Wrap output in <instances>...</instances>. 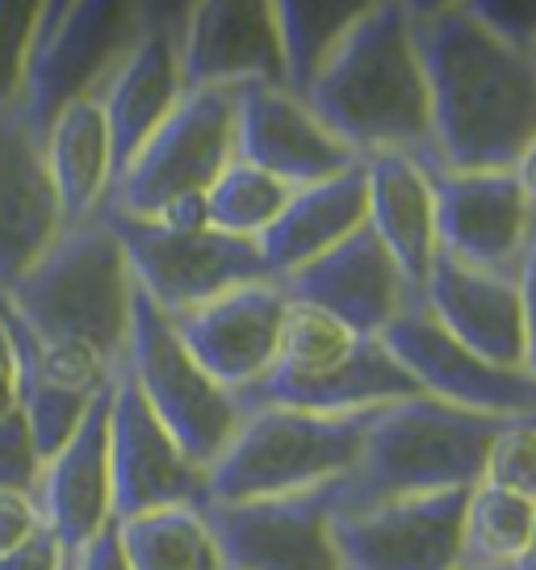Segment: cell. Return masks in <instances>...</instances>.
I'll return each instance as SVG.
<instances>
[{
    "mask_svg": "<svg viewBox=\"0 0 536 570\" xmlns=\"http://www.w3.org/2000/svg\"><path fill=\"white\" fill-rule=\"evenodd\" d=\"M377 340L428 399L495 420L536 415V377L524 370H499L478 353H469L431 320L424 303L407 306Z\"/></svg>",
    "mask_w": 536,
    "mask_h": 570,
    "instance_id": "7c38bea8",
    "label": "cell"
},
{
    "mask_svg": "<svg viewBox=\"0 0 536 570\" xmlns=\"http://www.w3.org/2000/svg\"><path fill=\"white\" fill-rule=\"evenodd\" d=\"M516 570H536V520H533V537H528V550L516 562Z\"/></svg>",
    "mask_w": 536,
    "mask_h": 570,
    "instance_id": "60d3db41",
    "label": "cell"
},
{
    "mask_svg": "<svg viewBox=\"0 0 536 570\" xmlns=\"http://www.w3.org/2000/svg\"><path fill=\"white\" fill-rule=\"evenodd\" d=\"M365 168V227L390 252L415 294L436 265V194L431 168L411 156H369Z\"/></svg>",
    "mask_w": 536,
    "mask_h": 570,
    "instance_id": "603a6c76",
    "label": "cell"
},
{
    "mask_svg": "<svg viewBox=\"0 0 536 570\" xmlns=\"http://www.w3.org/2000/svg\"><path fill=\"white\" fill-rule=\"evenodd\" d=\"M281 285L289 303L319 306L357 336H381L407 306L419 303V294L365 223L319 261L289 273Z\"/></svg>",
    "mask_w": 536,
    "mask_h": 570,
    "instance_id": "ac0fdd59",
    "label": "cell"
},
{
    "mask_svg": "<svg viewBox=\"0 0 536 570\" xmlns=\"http://www.w3.org/2000/svg\"><path fill=\"white\" fill-rule=\"evenodd\" d=\"M42 4L34 0H0V109H18L30 42Z\"/></svg>",
    "mask_w": 536,
    "mask_h": 570,
    "instance_id": "1f68e13d",
    "label": "cell"
},
{
    "mask_svg": "<svg viewBox=\"0 0 536 570\" xmlns=\"http://www.w3.org/2000/svg\"><path fill=\"white\" fill-rule=\"evenodd\" d=\"M42 453H38L30 428L21 420V411L0 415V491H18L34 495L42 479Z\"/></svg>",
    "mask_w": 536,
    "mask_h": 570,
    "instance_id": "d6a6232c",
    "label": "cell"
},
{
    "mask_svg": "<svg viewBox=\"0 0 536 570\" xmlns=\"http://www.w3.org/2000/svg\"><path fill=\"white\" fill-rule=\"evenodd\" d=\"M235 160L277 177L286 189H310L360 164L286 85L235 89Z\"/></svg>",
    "mask_w": 536,
    "mask_h": 570,
    "instance_id": "2e32d148",
    "label": "cell"
},
{
    "mask_svg": "<svg viewBox=\"0 0 536 570\" xmlns=\"http://www.w3.org/2000/svg\"><path fill=\"white\" fill-rule=\"evenodd\" d=\"M294 189H286L277 177L244 160H231L222 177L206 189V227H215L235 239H260L272 227V218L286 210Z\"/></svg>",
    "mask_w": 536,
    "mask_h": 570,
    "instance_id": "f546056e",
    "label": "cell"
},
{
    "mask_svg": "<svg viewBox=\"0 0 536 570\" xmlns=\"http://www.w3.org/2000/svg\"><path fill=\"white\" fill-rule=\"evenodd\" d=\"M106 223L122 244L135 289L168 320L189 315L235 285L272 282L256 239H235L215 227L177 232L118 210H106Z\"/></svg>",
    "mask_w": 536,
    "mask_h": 570,
    "instance_id": "9c48e42d",
    "label": "cell"
},
{
    "mask_svg": "<svg viewBox=\"0 0 536 570\" xmlns=\"http://www.w3.org/2000/svg\"><path fill=\"white\" fill-rule=\"evenodd\" d=\"M536 503L512 491H499L490 482H474L465 499L461 524V570H495L516 567L528 537H533Z\"/></svg>",
    "mask_w": 536,
    "mask_h": 570,
    "instance_id": "f1b7e54d",
    "label": "cell"
},
{
    "mask_svg": "<svg viewBox=\"0 0 536 570\" xmlns=\"http://www.w3.org/2000/svg\"><path fill=\"white\" fill-rule=\"evenodd\" d=\"M185 9L143 4V35L126 51L118 71L109 76V85L101 89V109H106L109 122L118 177L126 173V164L139 156V147L160 130L163 118L177 109L180 97H185V80H180Z\"/></svg>",
    "mask_w": 536,
    "mask_h": 570,
    "instance_id": "d6986e66",
    "label": "cell"
},
{
    "mask_svg": "<svg viewBox=\"0 0 536 570\" xmlns=\"http://www.w3.org/2000/svg\"><path fill=\"white\" fill-rule=\"evenodd\" d=\"M533 59H536V51H533Z\"/></svg>",
    "mask_w": 536,
    "mask_h": 570,
    "instance_id": "ee69618b",
    "label": "cell"
},
{
    "mask_svg": "<svg viewBox=\"0 0 536 570\" xmlns=\"http://www.w3.org/2000/svg\"><path fill=\"white\" fill-rule=\"evenodd\" d=\"M365 223V168L353 164L340 177L310 185V189H294L286 210L272 218L256 244L265 256L272 282H286L289 273L319 261L322 252H331L340 239L357 232Z\"/></svg>",
    "mask_w": 536,
    "mask_h": 570,
    "instance_id": "d4e9b609",
    "label": "cell"
},
{
    "mask_svg": "<svg viewBox=\"0 0 536 570\" xmlns=\"http://www.w3.org/2000/svg\"><path fill=\"white\" fill-rule=\"evenodd\" d=\"M286 303L289 298L281 282L235 285L189 315L172 320V327L189 356L222 391L248 399L277 365Z\"/></svg>",
    "mask_w": 536,
    "mask_h": 570,
    "instance_id": "5bb4252c",
    "label": "cell"
},
{
    "mask_svg": "<svg viewBox=\"0 0 536 570\" xmlns=\"http://www.w3.org/2000/svg\"><path fill=\"white\" fill-rule=\"evenodd\" d=\"M235 160V89H185L177 109L139 147L106 210L177 232L206 227V189Z\"/></svg>",
    "mask_w": 536,
    "mask_h": 570,
    "instance_id": "8992f818",
    "label": "cell"
},
{
    "mask_svg": "<svg viewBox=\"0 0 536 570\" xmlns=\"http://www.w3.org/2000/svg\"><path fill=\"white\" fill-rule=\"evenodd\" d=\"M227 570H344L331 541V487L265 503H201Z\"/></svg>",
    "mask_w": 536,
    "mask_h": 570,
    "instance_id": "9a60e30c",
    "label": "cell"
},
{
    "mask_svg": "<svg viewBox=\"0 0 536 570\" xmlns=\"http://www.w3.org/2000/svg\"><path fill=\"white\" fill-rule=\"evenodd\" d=\"M495 570H516V567H495Z\"/></svg>",
    "mask_w": 536,
    "mask_h": 570,
    "instance_id": "b9f144b4",
    "label": "cell"
},
{
    "mask_svg": "<svg viewBox=\"0 0 536 570\" xmlns=\"http://www.w3.org/2000/svg\"><path fill=\"white\" fill-rule=\"evenodd\" d=\"M419 303L469 353L499 370H524V303L516 277L478 273L436 256Z\"/></svg>",
    "mask_w": 536,
    "mask_h": 570,
    "instance_id": "ffe728a7",
    "label": "cell"
},
{
    "mask_svg": "<svg viewBox=\"0 0 536 570\" xmlns=\"http://www.w3.org/2000/svg\"><path fill=\"white\" fill-rule=\"evenodd\" d=\"M72 570H126L122 550H118V537H113V529H106V533L92 541L89 550L72 553Z\"/></svg>",
    "mask_w": 536,
    "mask_h": 570,
    "instance_id": "f35d334b",
    "label": "cell"
},
{
    "mask_svg": "<svg viewBox=\"0 0 536 570\" xmlns=\"http://www.w3.org/2000/svg\"><path fill=\"white\" fill-rule=\"evenodd\" d=\"M109 499L113 524L206 503V470L185 458L126 370L109 386Z\"/></svg>",
    "mask_w": 536,
    "mask_h": 570,
    "instance_id": "30bf717a",
    "label": "cell"
},
{
    "mask_svg": "<svg viewBox=\"0 0 536 570\" xmlns=\"http://www.w3.org/2000/svg\"><path fill=\"white\" fill-rule=\"evenodd\" d=\"M34 499L38 512H42V524L59 537V546L68 553L89 550L106 529H113V499H109V391L97 394V403L80 420L72 441L42 465Z\"/></svg>",
    "mask_w": 536,
    "mask_h": 570,
    "instance_id": "7402d4cb",
    "label": "cell"
},
{
    "mask_svg": "<svg viewBox=\"0 0 536 570\" xmlns=\"http://www.w3.org/2000/svg\"><path fill=\"white\" fill-rule=\"evenodd\" d=\"M68 562H72V553L59 546L51 529H38L18 550L0 553V570H68Z\"/></svg>",
    "mask_w": 536,
    "mask_h": 570,
    "instance_id": "d590c367",
    "label": "cell"
},
{
    "mask_svg": "<svg viewBox=\"0 0 536 570\" xmlns=\"http://www.w3.org/2000/svg\"><path fill=\"white\" fill-rule=\"evenodd\" d=\"M516 282H519V303H524V374L536 377V218Z\"/></svg>",
    "mask_w": 536,
    "mask_h": 570,
    "instance_id": "8d00e7d4",
    "label": "cell"
},
{
    "mask_svg": "<svg viewBox=\"0 0 536 570\" xmlns=\"http://www.w3.org/2000/svg\"><path fill=\"white\" fill-rule=\"evenodd\" d=\"M18 344H13V332L4 323V311H0V415L18 411Z\"/></svg>",
    "mask_w": 536,
    "mask_h": 570,
    "instance_id": "74e56055",
    "label": "cell"
},
{
    "mask_svg": "<svg viewBox=\"0 0 536 570\" xmlns=\"http://www.w3.org/2000/svg\"><path fill=\"white\" fill-rule=\"evenodd\" d=\"M428 80L431 151L445 173H516L536 139V59L469 18L465 4H407Z\"/></svg>",
    "mask_w": 536,
    "mask_h": 570,
    "instance_id": "7a4b0ae2",
    "label": "cell"
},
{
    "mask_svg": "<svg viewBox=\"0 0 536 570\" xmlns=\"http://www.w3.org/2000/svg\"><path fill=\"white\" fill-rule=\"evenodd\" d=\"M126 377L139 386L147 407L168 428V436L185 449V458L201 470L218 462L244 424V399L222 391L180 344L172 320L135 289L130 306V344H126Z\"/></svg>",
    "mask_w": 536,
    "mask_h": 570,
    "instance_id": "ba28073f",
    "label": "cell"
},
{
    "mask_svg": "<svg viewBox=\"0 0 536 570\" xmlns=\"http://www.w3.org/2000/svg\"><path fill=\"white\" fill-rule=\"evenodd\" d=\"M42 156H47L51 185L59 194L63 227H80L106 214L118 168H113V142H109L101 97L63 109L42 139Z\"/></svg>",
    "mask_w": 536,
    "mask_h": 570,
    "instance_id": "484cf974",
    "label": "cell"
},
{
    "mask_svg": "<svg viewBox=\"0 0 536 570\" xmlns=\"http://www.w3.org/2000/svg\"><path fill=\"white\" fill-rule=\"evenodd\" d=\"M516 180H519V189L528 194V202L536 206V139L528 142V151L519 156V164H516Z\"/></svg>",
    "mask_w": 536,
    "mask_h": 570,
    "instance_id": "ab89813d",
    "label": "cell"
},
{
    "mask_svg": "<svg viewBox=\"0 0 536 570\" xmlns=\"http://www.w3.org/2000/svg\"><path fill=\"white\" fill-rule=\"evenodd\" d=\"M415 394L424 391L386 353V344L377 336H365L336 370H327L319 377L268 374L244 399V407H289L310 411V415H365V411L394 407V403L415 399Z\"/></svg>",
    "mask_w": 536,
    "mask_h": 570,
    "instance_id": "cb8c5ba5",
    "label": "cell"
},
{
    "mask_svg": "<svg viewBox=\"0 0 536 570\" xmlns=\"http://www.w3.org/2000/svg\"><path fill=\"white\" fill-rule=\"evenodd\" d=\"M436 194V248L478 273L519 277V261L533 235L536 206L519 189L516 173H445L431 168Z\"/></svg>",
    "mask_w": 536,
    "mask_h": 570,
    "instance_id": "4fadbf2b",
    "label": "cell"
},
{
    "mask_svg": "<svg viewBox=\"0 0 536 570\" xmlns=\"http://www.w3.org/2000/svg\"><path fill=\"white\" fill-rule=\"evenodd\" d=\"M185 89L286 85L272 0H201L185 9L180 30Z\"/></svg>",
    "mask_w": 536,
    "mask_h": 570,
    "instance_id": "e0dca14e",
    "label": "cell"
},
{
    "mask_svg": "<svg viewBox=\"0 0 536 570\" xmlns=\"http://www.w3.org/2000/svg\"><path fill=\"white\" fill-rule=\"evenodd\" d=\"M126 570H227L201 508H163L113 524Z\"/></svg>",
    "mask_w": 536,
    "mask_h": 570,
    "instance_id": "4316f807",
    "label": "cell"
},
{
    "mask_svg": "<svg viewBox=\"0 0 536 570\" xmlns=\"http://www.w3.org/2000/svg\"><path fill=\"white\" fill-rule=\"evenodd\" d=\"M465 9L499 42L524 55L536 51V0H469Z\"/></svg>",
    "mask_w": 536,
    "mask_h": 570,
    "instance_id": "836d02e7",
    "label": "cell"
},
{
    "mask_svg": "<svg viewBox=\"0 0 536 570\" xmlns=\"http://www.w3.org/2000/svg\"><path fill=\"white\" fill-rule=\"evenodd\" d=\"M135 277L101 218L63 235L0 294L18 348L38 374L68 391L101 394L126 365Z\"/></svg>",
    "mask_w": 536,
    "mask_h": 570,
    "instance_id": "6da1fadb",
    "label": "cell"
},
{
    "mask_svg": "<svg viewBox=\"0 0 536 570\" xmlns=\"http://www.w3.org/2000/svg\"><path fill=\"white\" fill-rule=\"evenodd\" d=\"M68 570H72V562H68Z\"/></svg>",
    "mask_w": 536,
    "mask_h": 570,
    "instance_id": "7bdbcfd3",
    "label": "cell"
},
{
    "mask_svg": "<svg viewBox=\"0 0 536 570\" xmlns=\"http://www.w3.org/2000/svg\"><path fill=\"white\" fill-rule=\"evenodd\" d=\"M63 235L42 142L18 109H0V294Z\"/></svg>",
    "mask_w": 536,
    "mask_h": 570,
    "instance_id": "44dd1931",
    "label": "cell"
},
{
    "mask_svg": "<svg viewBox=\"0 0 536 570\" xmlns=\"http://www.w3.org/2000/svg\"><path fill=\"white\" fill-rule=\"evenodd\" d=\"M360 340L353 327L331 320L327 311L306 303H286V320H281V348H277V365L272 374L286 377H319L336 370L344 356L357 348Z\"/></svg>",
    "mask_w": 536,
    "mask_h": 570,
    "instance_id": "4dcf8cb0",
    "label": "cell"
},
{
    "mask_svg": "<svg viewBox=\"0 0 536 570\" xmlns=\"http://www.w3.org/2000/svg\"><path fill=\"white\" fill-rule=\"evenodd\" d=\"M42 524L34 495H18V491H0V553L18 550L21 541H30Z\"/></svg>",
    "mask_w": 536,
    "mask_h": 570,
    "instance_id": "e575fe53",
    "label": "cell"
},
{
    "mask_svg": "<svg viewBox=\"0 0 536 570\" xmlns=\"http://www.w3.org/2000/svg\"><path fill=\"white\" fill-rule=\"evenodd\" d=\"M465 491L381 499L331 512V541L344 570H461Z\"/></svg>",
    "mask_w": 536,
    "mask_h": 570,
    "instance_id": "8fae6325",
    "label": "cell"
},
{
    "mask_svg": "<svg viewBox=\"0 0 536 570\" xmlns=\"http://www.w3.org/2000/svg\"><path fill=\"white\" fill-rule=\"evenodd\" d=\"M143 35V4L54 0L42 4L26 63L18 114L42 142L63 109L101 97L109 76Z\"/></svg>",
    "mask_w": 536,
    "mask_h": 570,
    "instance_id": "52a82bcc",
    "label": "cell"
},
{
    "mask_svg": "<svg viewBox=\"0 0 536 570\" xmlns=\"http://www.w3.org/2000/svg\"><path fill=\"white\" fill-rule=\"evenodd\" d=\"M306 109L357 156H411L436 168L428 80L407 26V4H369L302 92Z\"/></svg>",
    "mask_w": 536,
    "mask_h": 570,
    "instance_id": "3957f363",
    "label": "cell"
},
{
    "mask_svg": "<svg viewBox=\"0 0 536 570\" xmlns=\"http://www.w3.org/2000/svg\"><path fill=\"white\" fill-rule=\"evenodd\" d=\"M503 424L507 420L448 407L428 394L374 411L357 465L331 487V512L474 487Z\"/></svg>",
    "mask_w": 536,
    "mask_h": 570,
    "instance_id": "277c9868",
    "label": "cell"
},
{
    "mask_svg": "<svg viewBox=\"0 0 536 570\" xmlns=\"http://www.w3.org/2000/svg\"><path fill=\"white\" fill-rule=\"evenodd\" d=\"M374 411L310 415L248 407L231 445L206 470V503H265L327 491L357 465Z\"/></svg>",
    "mask_w": 536,
    "mask_h": 570,
    "instance_id": "5b68a950",
    "label": "cell"
},
{
    "mask_svg": "<svg viewBox=\"0 0 536 570\" xmlns=\"http://www.w3.org/2000/svg\"><path fill=\"white\" fill-rule=\"evenodd\" d=\"M369 4L360 0H272L281 63H286V89L302 97L319 68L340 47V38L357 26Z\"/></svg>",
    "mask_w": 536,
    "mask_h": 570,
    "instance_id": "83f0119b",
    "label": "cell"
}]
</instances>
